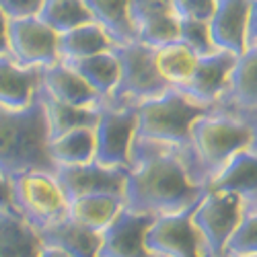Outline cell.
<instances>
[{
	"instance_id": "cell-1",
	"label": "cell",
	"mask_w": 257,
	"mask_h": 257,
	"mask_svg": "<svg viewBox=\"0 0 257 257\" xmlns=\"http://www.w3.org/2000/svg\"><path fill=\"white\" fill-rule=\"evenodd\" d=\"M204 191L191 151L144 138L134 140L125 169V208L157 218L191 208Z\"/></svg>"
},
{
	"instance_id": "cell-2",
	"label": "cell",
	"mask_w": 257,
	"mask_h": 257,
	"mask_svg": "<svg viewBox=\"0 0 257 257\" xmlns=\"http://www.w3.org/2000/svg\"><path fill=\"white\" fill-rule=\"evenodd\" d=\"M50 130L41 97L25 109L0 105V173L50 171L56 163L50 157Z\"/></svg>"
},
{
	"instance_id": "cell-3",
	"label": "cell",
	"mask_w": 257,
	"mask_h": 257,
	"mask_svg": "<svg viewBox=\"0 0 257 257\" xmlns=\"http://www.w3.org/2000/svg\"><path fill=\"white\" fill-rule=\"evenodd\" d=\"M251 142V127L230 113L212 109L198 117L191 125L189 151L202 183L208 187L214 175L239 151L249 148Z\"/></svg>"
},
{
	"instance_id": "cell-4",
	"label": "cell",
	"mask_w": 257,
	"mask_h": 257,
	"mask_svg": "<svg viewBox=\"0 0 257 257\" xmlns=\"http://www.w3.org/2000/svg\"><path fill=\"white\" fill-rule=\"evenodd\" d=\"M208 111H212L210 107L196 103L181 89L169 87L159 97L142 101L138 105L136 138L171 144L189 151L191 125Z\"/></svg>"
},
{
	"instance_id": "cell-5",
	"label": "cell",
	"mask_w": 257,
	"mask_h": 257,
	"mask_svg": "<svg viewBox=\"0 0 257 257\" xmlns=\"http://www.w3.org/2000/svg\"><path fill=\"white\" fill-rule=\"evenodd\" d=\"M9 179L13 208L39 232L68 216V200L50 171H17Z\"/></svg>"
},
{
	"instance_id": "cell-6",
	"label": "cell",
	"mask_w": 257,
	"mask_h": 257,
	"mask_svg": "<svg viewBox=\"0 0 257 257\" xmlns=\"http://www.w3.org/2000/svg\"><path fill=\"white\" fill-rule=\"evenodd\" d=\"M113 54L119 62V80L113 93L105 99L103 105L127 107L140 105L153 97H159L169 89L155 66V48L142 41L113 46Z\"/></svg>"
},
{
	"instance_id": "cell-7",
	"label": "cell",
	"mask_w": 257,
	"mask_h": 257,
	"mask_svg": "<svg viewBox=\"0 0 257 257\" xmlns=\"http://www.w3.org/2000/svg\"><path fill=\"white\" fill-rule=\"evenodd\" d=\"M243 204L237 196L220 189H206L191 212L204 251L208 257H224L226 243L243 218Z\"/></svg>"
},
{
	"instance_id": "cell-8",
	"label": "cell",
	"mask_w": 257,
	"mask_h": 257,
	"mask_svg": "<svg viewBox=\"0 0 257 257\" xmlns=\"http://www.w3.org/2000/svg\"><path fill=\"white\" fill-rule=\"evenodd\" d=\"M138 127V105H101L95 123V161L107 167L130 165Z\"/></svg>"
},
{
	"instance_id": "cell-9",
	"label": "cell",
	"mask_w": 257,
	"mask_h": 257,
	"mask_svg": "<svg viewBox=\"0 0 257 257\" xmlns=\"http://www.w3.org/2000/svg\"><path fill=\"white\" fill-rule=\"evenodd\" d=\"M194 206L175 214L157 216L153 220L144 239L148 255L151 257H208L200 234L194 222H191Z\"/></svg>"
},
{
	"instance_id": "cell-10",
	"label": "cell",
	"mask_w": 257,
	"mask_h": 257,
	"mask_svg": "<svg viewBox=\"0 0 257 257\" xmlns=\"http://www.w3.org/2000/svg\"><path fill=\"white\" fill-rule=\"evenodd\" d=\"M9 56L25 68H46L60 60L58 33L39 17L9 21Z\"/></svg>"
},
{
	"instance_id": "cell-11",
	"label": "cell",
	"mask_w": 257,
	"mask_h": 257,
	"mask_svg": "<svg viewBox=\"0 0 257 257\" xmlns=\"http://www.w3.org/2000/svg\"><path fill=\"white\" fill-rule=\"evenodd\" d=\"M127 167H107L95 159L80 165H56L54 177L66 200L95 194H113L123 198Z\"/></svg>"
},
{
	"instance_id": "cell-12",
	"label": "cell",
	"mask_w": 257,
	"mask_h": 257,
	"mask_svg": "<svg viewBox=\"0 0 257 257\" xmlns=\"http://www.w3.org/2000/svg\"><path fill=\"white\" fill-rule=\"evenodd\" d=\"M234 62H237V56L224 50H214L206 56H198L196 68L191 72L189 80L177 89H181L196 103L212 109L228 91Z\"/></svg>"
},
{
	"instance_id": "cell-13",
	"label": "cell",
	"mask_w": 257,
	"mask_h": 257,
	"mask_svg": "<svg viewBox=\"0 0 257 257\" xmlns=\"http://www.w3.org/2000/svg\"><path fill=\"white\" fill-rule=\"evenodd\" d=\"M155 216L121 208L115 220L101 232L99 257H151L144 239Z\"/></svg>"
},
{
	"instance_id": "cell-14",
	"label": "cell",
	"mask_w": 257,
	"mask_h": 257,
	"mask_svg": "<svg viewBox=\"0 0 257 257\" xmlns=\"http://www.w3.org/2000/svg\"><path fill=\"white\" fill-rule=\"evenodd\" d=\"M130 17L138 41L165 46L179 39V15L171 0H130Z\"/></svg>"
},
{
	"instance_id": "cell-15",
	"label": "cell",
	"mask_w": 257,
	"mask_h": 257,
	"mask_svg": "<svg viewBox=\"0 0 257 257\" xmlns=\"http://www.w3.org/2000/svg\"><path fill=\"white\" fill-rule=\"evenodd\" d=\"M251 0H214L208 19L210 37L216 50L241 56L247 50V19Z\"/></svg>"
},
{
	"instance_id": "cell-16",
	"label": "cell",
	"mask_w": 257,
	"mask_h": 257,
	"mask_svg": "<svg viewBox=\"0 0 257 257\" xmlns=\"http://www.w3.org/2000/svg\"><path fill=\"white\" fill-rule=\"evenodd\" d=\"M208 187L237 196L245 212H257V151L251 146L239 151L214 175Z\"/></svg>"
},
{
	"instance_id": "cell-17",
	"label": "cell",
	"mask_w": 257,
	"mask_h": 257,
	"mask_svg": "<svg viewBox=\"0 0 257 257\" xmlns=\"http://www.w3.org/2000/svg\"><path fill=\"white\" fill-rule=\"evenodd\" d=\"M41 91L60 103L74 107H101L103 99L72 66L58 60L52 66L41 68Z\"/></svg>"
},
{
	"instance_id": "cell-18",
	"label": "cell",
	"mask_w": 257,
	"mask_h": 257,
	"mask_svg": "<svg viewBox=\"0 0 257 257\" xmlns=\"http://www.w3.org/2000/svg\"><path fill=\"white\" fill-rule=\"evenodd\" d=\"M41 87V68H25L11 56H0V105L7 109L29 107Z\"/></svg>"
},
{
	"instance_id": "cell-19",
	"label": "cell",
	"mask_w": 257,
	"mask_h": 257,
	"mask_svg": "<svg viewBox=\"0 0 257 257\" xmlns=\"http://www.w3.org/2000/svg\"><path fill=\"white\" fill-rule=\"evenodd\" d=\"M253 107H257V46L247 48L241 56H237L228 91L212 109L230 111L253 109Z\"/></svg>"
},
{
	"instance_id": "cell-20",
	"label": "cell",
	"mask_w": 257,
	"mask_h": 257,
	"mask_svg": "<svg viewBox=\"0 0 257 257\" xmlns=\"http://www.w3.org/2000/svg\"><path fill=\"white\" fill-rule=\"evenodd\" d=\"M44 239L15 208H0V257H41Z\"/></svg>"
},
{
	"instance_id": "cell-21",
	"label": "cell",
	"mask_w": 257,
	"mask_h": 257,
	"mask_svg": "<svg viewBox=\"0 0 257 257\" xmlns=\"http://www.w3.org/2000/svg\"><path fill=\"white\" fill-rule=\"evenodd\" d=\"M123 208V198L113 194L80 196L68 202V218L84 228L103 232Z\"/></svg>"
},
{
	"instance_id": "cell-22",
	"label": "cell",
	"mask_w": 257,
	"mask_h": 257,
	"mask_svg": "<svg viewBox=\"0 0 257 257\" xmlns=\"http://www.w3.org/2000/svg\"><path fill=\"white\" fill-rule=\"evenodd\" d=\"M39 234L46 245H54L64 253H68L70 257H99L101 232L84 228L72 222L68 216L62 222L41 230Z\"/></svg>"
},
{
	"instance_id": "cell-23",
	"label": "cell",
	"mask_w": 257,
	"mask_h": 257,
	"mask_svg": "<svg viewBox=\"0 0 257 257\" xmlns=\"http://www.w3.org/2000/svg\"><path fill=\"white\" fill-rule=\"evenodd\" d=\"M84 5L115 46L138 41L130 17V0H84Z\"/></svg>"
},
{
	"instance_id": "cell-24",
	"label": "cell",
	"mask_w": 257,
	"mask_h": 257,
	"mask_svg": "<svg viewBox=\"0 0 257 257\" xmlns=\"http://www.w3.org/2000/svg\"><path fill=\"white\" fill-rule=\"evenodd\" d=\"M115 44L111 37L105 33L101 25H97L95 21L84 23L80 27H74L66 33L58 35V54L60 60H80L89 58L95 54L109 52Z\"/></svg>"
},
{
	"instance_id": "cell-25",
	"label": "cell",
	"mask_w": 257,
	"mask_h": 257,
	"mask_svg": "<svg viewBox=\"0 0 257 257\" xmlns=\"http://www.w3.org/2000/svg\"><path fill=\"white\" fill-rule=\"evenodd\" d=\"M66 62L68 66H72L84 80H87L91 87L97 91V95L103 99L109 97L113 93V89L117 87L119 80V62L117 56L113 54V48L109 52L103 54H95L89 58H80V60H62Z\"/></svg>"
},
{
	"instance_id": "cell-26",
	"label": "cell",
	"mask_w": 257,
	"mask_h": 257,
	"mask_svg": "<svg viewBox=\"0 0 257 257\" xmlns=\"http://www.w3.org/2000/svg\"><path fill=\"white\" fill-rule=\"evenodd\" d=\"M39 97H41V103H44V109H46L50 140L64 132L76 130V127L97 123L101 107H74L68 103H60V101L52 99L50 95H46L41 91V87H39Z\"/></svg>"
},
{
	"instance_id": "cell-27",
	"label": "cell",
	"mask_w": 257,
	"mask_h": 257,
	"mask_svg": "<svg viewBox=\"0 0 257 257\" xmlns=\"http://www.w3.org/2000/svg\"><path fill=\"white\" fill-rule=\"evenodd\" d=\"M50 157L56 165H80L95 159V125L64 132L50 140Z\"/></svg>"
},
{
	"instance_id": "cell-28",
	"label": "cell",
	"mask_w": 257,
	"mask_h": 257,
	"mask_svg": "<svg viewBox=\"0 0 257 257\" xmlns=\"http://www.w3.org/2000/svg\"><path fill=\"white\" fill-rule=\"evenodd\" d=\"M198 56L181 41L155 48V66L169 87H183L196 68Z\"/></svg>"
},
{
	"instance_id": "cell-29",
	"label": "cell",
	"mask_w": 257,
	"mask_h": 257,
	"mask_svg": "<svg viewBox=\"0 0 257 257\" xmlns=\"http://www.w3.org/2000/svg\"><path fill=\"white\" fill-rule=\"evenodd\" d=\"M37 17L58 35L93 21V15L84 5V0H46Z\"/></svg>"
},
{
	"instance_id": "cell-30",
	"label": "cell",
	"mask_w": 257,
	"mask_h": 257,
	"mask_svg": "<svg viewBox=\"0 0 257 257\" xmlns=\"http://www.w3.org/2000/svg\"><path fill=\"white\" fill-rule=\"evenodd\" d=\"M257 255V212H243V218L224 249V257Z\"/></svg>"
},
{
	"instance_id": "cell-31",
	"label": "cell",
	"mask_w": 257,
	"mask_h": 257,
	"mask_svg": "<svg viewBox=\"0 0 257 257\" xmlns=\"http://www.w3.org/2000/svg\"><path fill=\"white\" fill-rule=\"evenodd\" d=\"M185 44L196 56H206L214 52L212 37H210V27L208 21L204 19H191V17H179V39Z\"/></svg>"
},
{
	"instance_id": "cell-32",
	"label": "cell",
	"mask_w": 257,
	"mask_h": 257,
	"mask_svg": "<svg viewBox=\"0 0 257 257\" xmlns=\"http://www.w3.org/2000/svg\"><path fill=\"white\" fill-rule=\"evenodd\" d=\"M46 0H0V11L9 19H23L37 17Z\"/></svg>"
},
{
	"instance_id": "cell-33",
	"label": "cell",
	"mask_w": 257,
	"mask_h": 257,
	"mask_svg": "<svg viewBox=\"0 0 257 257\" xmlns=\"http://www.w3.org/2000/svg\"><path fill=\"white\" fill-rule=\"evenodd\" d=\"M171 3H173V9L179 17L208 21L214 11V0H171Z\"/></svg>"
},
{
	"instance_id": "cell-34",
	"label": "cell",
	"mask_w": 257,
	"mask_h": 257,
	"mask_svg": "<svg viewBox=\"0 0 257 257\" xmlns=\"http://www.w3.org/2000/svg\"><path fill=\"white\" fill-rule=\"evenodd\" d=\"M218 111V109H216ZM224 113H230L234 117L243 119L249 127H251V134H253V142H251V148H255L257 151V107H253V109H230V111H224Z\"/></svg>"
},
{
	"instance_id": "cell-35",
	"label": "cell",
	"mask_w": 257,
	"mask_h": 257,
	"mask_svg": "<svg viewBox=\"0 0 257 257\" xmlns=\"http://www.w3.org/2000/svg\"><path fill=\"white\" fill-rule=\"evenodd\" d=\"M257 46V0H251L249 19H247V48Z\"/></svg>"
},
{
	"instance_id": "cell-36",
	"label": "cell",
	"mask_w": 257,
	"mask_h": 257,
	"mask_svg": "<svg viewBox=\"0 0 257 257\" xmlns=\"http://www.w3.org/2000/svg\"><path fill=\"white\" fill-rule=\"evenodd\" d=\"M0 208H13L11 179H9L7 173H0Z\"/></svg>"
},
{
	"instance_id": "cell-37",
	"label": "cell",
	"mask_w": 257,
	"mask_h": 257,
	"mask_svg": "<svg viewBox=\"0 0 257 257\" xmlns=\"http://www.w3.org/2000/svg\"><path fill=\"white\" fill-rule=\"evenodd\" d=\"M9 17L0 11V56H9Z\"/></svg>"
},
{
	"instance_id": "cell-38",
	"label": "cell",
	"mask_w": 257,
	"mask_h": 257,
	"mask_svg": "<svg viewBox=\"0 0 257 257\" xmlns=\"http://www.w3.org/2000/svg\"><path fill=\"white\" fill-rule=\"evenodd\" d=\"M41 257H70L68 253H64L62 249L54 247V245H46L44 243V251H41Z\"/></svg>"
},
{
	"instance_id": "cell-39",
	"label": "cell",
	"mask_w": 257,
	"mask_h": 257,
	"mask_svg": "<svg viewBox=\"0 0 257 257\" xmlns=\"http://www.w3.org/2000/svg\"><path fill=\"white\" fill-rule=\"evenodd\" d=\"M241 257H257V255H241Z\"/></svg>"
}]
</instances>
